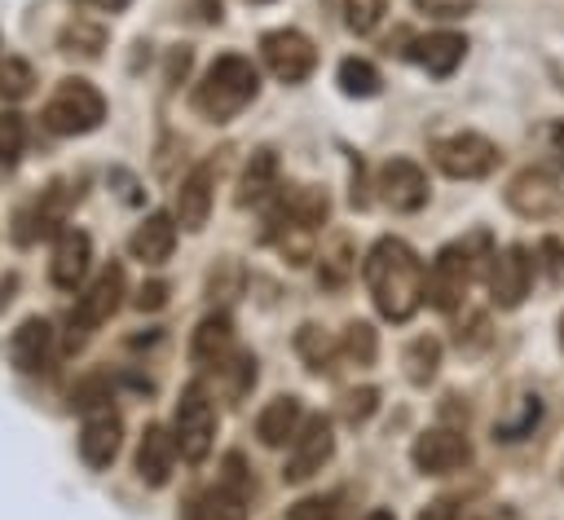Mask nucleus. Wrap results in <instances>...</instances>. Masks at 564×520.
I'll use <instances>...</instances> for the list:
<instances>
[{
  "label": "nucleus",
  "instance_id": "2f4dec72",
  "mask_svg": "<svg viewBox=\"0 0 564 520\" xmlns=\"http://www.w3.org/2000/svg\"><path fill=\"white\" fill-rule=\"evenodd\" d=\"M295 348H300V357L308 361V370H317V375H326V370H330V361H335V344H330L317 326H300Z\"/></svg>",
  "mask_w": 564,
  "mask_h": 520
},
{
  "label": "nucleus",
  "instance_id": "412c9836",
  "mask_svg": "<svg viewBox=\"0 0 564 520\" xmlns=\"http://www.w3.org/2000/svg\"><path fill=\"white\" fill-rule=\"evenodd\" d=\"M132 256L137 260H145V264H163L167 256H172V247H176V220L167 216V212H150L137 229H132Z\"/></svg>",
  "mask_w": 564,
  "mask_h": 520
},
{
  "label": "nucleus",
  "instance_id": "3c124183",
  "mask_svg": "<svg viewBox=\"0 0 564 520\" xmlns=\"http://www.w3.org/2000/svg\"><path fill=\"white\" fill-rule=\"evenodd\" d=\"M489 520H511V516H507V511H498V516H489Z\"/></svg>",
  "mask_w": 564,
  "mask_h": 520
},
{
  "label": "nucleus",
  "instance_id": "8fccbe9b",
  "mask_svg": "<svg viewBox=\"0 0 564 520\" xmlns=\"http://www.w3.org/2000/svg\"><path fill=\"white\" fill-rule=\"evenodd\" d=\"M560 348H564V313H560Z\"/></svg>",
  "mask_w": 564,
  "mask_h": 520
},
{
  "label": "nucleus",
  "instance_id": "bb28decb",
  "mask_svg": "<svg viewBox=\"0 0 564 520\" xmlns=\"http://www.w3.org/2000/svg\"><path fill=\"white\" fill-rule=\"evenodd\" d=\"M538 419H542V397H538V392H520V397L507 405V414L494 423V436H498V441H520V436H529V432L538 427Z\"/></svg>",
  "mask_w": 564,
  "mask_h": 520
},
{
  "label": "nucleus",
  "instance_id": "473e14b6",
  "mask_svg": "<svg viewBox=\"0 0 564 520\" xmlns=\"http://www.w3.org/2000/svg\"><path fill=\"white\" fill-rule=\"evenodd\" d=\"M344 353H348L357 366H370L375 353H379L375 326H370V322H348V326H344Z\"/></svg>",
  "mask_w": 564,
  "mask_h": 520
},
{
  "label": "nucleus",
  "instance_id": "f03ea898",
  "mask_svg": "<svg viewBox=\"0 0 564 520\" xmlns=\"http://www.w3.org/2000/svg\"><path fill=\"white\" fill-rule=\"evenodd\" d=\"M489 247H494V242H489V234H485V229H471L467 238H458V242L441 247V251H436V260H432V269H427L423 300H427L432 308H441V313H454V308L463 304L467 286L476 282L480 264H485V260H494V251H489Z\"/></svg>",
  "mask_w": 564,
  "mask_h": 520
},
{
  "label": "nucleus",
  "instance_id": "f704fd0d",
  "mask_svg": "<svg viewBox=\"0 0 564 520\" xmlns=\"http://www.w3.org/2000/svg\"><path fill=\"white\" fill-rule=\"evenodd\" d=\"M31 84H35V75H31V66H26L22 57H4V62H0V97L18 101V97L31 93Z\"/></svg>",
  "mask_w": 564,
  "mask_h": 520
},
{
  "label": "nucleus",
  "instance_id": "a878e982",
  "mask_svg": "<svg viewBox=\"0 0 564 520\" xmlns=\"http://www.w3.org/2000/svg\"><path fill=\"white\" fill-rule=\"evenodd\" d=\"M273 189H278V154L273 150H256L251 163L242 167V181H238V207H256Z\"/></svg>",
  "mask_w": 564,
  "mask_h": 520
},
{
  "label": "nucleus",
  "instance_id": "7ed1b4c3",
  "mask_svg": "<svg viewBox=\"0 0 564 520\" xmlns=\"http://www.w3.org/2000/svg\"><path fill=\"white\" fill-rule=\"evenodd\" d=\"M260 93V71L251 66V57L242 53H225L207 66L203 84L194 88V110L203 119H234L238 110H247Z\"/></svg>",
  "mask_w": 564,
  "mask_h": 520
},
{
  "label": "nucleus",
  "instance_id": "a18cd8bd",
  "mask_svg": "<svg viewBox=\"0 0 564 520\" xmlns=\"http://www.w3.org/2000/svg\"><path fill=\"white\" fill-rule=\"evenodd\" d=\"M419 520H458V511H454V502L436 498V502H427V507H423V516H419Z\"/></svg>",
  "mask_w": 564,
  "mask_h": 520
},
{
  "label": "nucleus",
  "instance_id": "0eeeda50",
  "mask_svg": "<svg viewBox=\"0 0 564 520\" xmlns=\"http://www.w3.org/2000/svg\"><path fill=\"white\" fill-rule=\"evenodd\" d=\"M247 502H251V476H247L242 458L229 454L220 480L189 502L185 520H247Z\"/></svg>",
  "mask_w": 564,
  "mask_h": 520
},
{
  "label": "nucleus",
  "instance_id": "423d86ee",
  "mask_svg": "<svg viewBox=\"0 0 564 520\" xmlns=\"http://www.w3.org/2000/svg\"><path fill=\"white\" fill-rule=\"evenodd\" d=\"M432 163L454 181H480L502 163V154L480 132H449V137L432 141Z\"/></svg>",
  "mask_w": 564,
  "mask_h": 520
},
{
  "label": "nucleus",
  "instance_id": "a19ab883",
  "mask_svg": "<svg viewBox=\"0 0 564 520\" xmlns=\"http://www.w3.org/2000/svg\"><path fill=\"white\" fill-rule=\"evenodd\" d=\"M538 256H542V264H546V278L560 286V282H564V247H560L555 238H542V242H538Z\"/></svg>",
  "mask_w": 564,
  "mask_h": 520
},
{
  "label": "nucleus",
  "instance_id": "72a5a7b5",
  "mask_svg": "<svg viewBox=\"0 0 564 520\" xmlns=\"http://www.w3.org/2000/svg\"><path fill=\"white\" fill-rule=\"evenodd\" d=\"M538 150L546 172H564V119H546L538 128Z\"/></svg>",
  "mask_w": 564,
  "mask_h": 520
},
{
  "label": "nucleus",
  "instance_id": "603ef678",
  "mask_svg": "<svg viewBox=\"0 0 564 520\" xmlns=\"http://www.w3.org/2000/svg\"><path fill=\"white\" fill-rule=\"evenodd\" d=\"M247 4H269V0H247Z\"/></svg>",
  "mask_w": 564,
  "mask_h": 520
},
{
  "label": "nucleus",
  "instance_id": "dca6fc26",
  "mask_svg": "<svg viewBox=\"0 0 564 520\" xmlns=\"http://www.w3.org/2000/svg\"><path fill=\"white\" fill-rule=\"evenodd\" d=\"M212 189H216V163H198V167L181 181V189H176V220H181V229L198 234V229L207 225Z\"/></svg>",
  "mask_w": 564,
  "mask_h": 520
},
{
  "label": "nucleus",
  "instance_id": "de8ad7c7",
  "mask_svg": "<svg viewBox=\"0 0 564 520\" xmlns=\"http://www.w3.org/2000/svg\"><path fill=\"white\" fill-rule=\"evenodd\" d=\"M9 291H13V278H9V282H0V308H4V304H9V300H13V295H9Z\"/></svg>",
  "mask_w": 564,
  "mask_h": 520
},
{
  "label": "nucleus",
  "instance_id": "ddd939ff",
  "mask_svg": "<svg viewBox=\"0 0 564 520\" xmlns=\"http://www.w3.org/2000/svg\"><path fill=\"white\" fill-rule=\"evenodd\" d=\"M335 454V436H330V423L322 419V414H313V419H304V427L295 432V441H291V454H286V467H282V476L291 480V485H300V480H308V476H317L322 472V463Z\"/></svg>",
  "mask_w": 564,
  "mask_h": 520
},
{
  "label": "nucleus",
  "instance_id": "9b49d317",
  "mask_svg": "<svg viewBox=\"0 0 564 520\" xmlns=\"http://www.w3.org/2000/svg\"><path fill=\"white\" fill-rule=\"evenodd\" d=\"M533 269H538V260L524 247H502L489 260V300L498 308H520L533 286Z\"/></svg>",
  "mask_w": 564,
  "mask_h": 520
},
{
  "label": "nucleus",
  "instance_id": "6ab92c4d",
  "mask_svg": "<svg viewBox=\"0 0 564 520\" xmlns=\"http://www.w3.org/2000/svg\"><path fill=\"white\" fill-rule=\"evenodd\" d=\"M405 53H410V62H419L427 75L445 79V75L458 71V62H463V53H467V40L454 35V31H432V35H423V40H414V48H405Z\"/></svg>",
  "mask_w": 564,
  "mask_h": 520
},
{
  "label": "nucleus",
  "instance_id": "c756f323",
  "mask_svg": "<svg viewBox=\"0 0 564 520\" xmlns=\"http://www.w3.org/2000/svg\"><path fill=\"white\" fill-rule=\"evenodd\" d=\"M101 48H106V26H97V22H84V18H75V22L62 31V53L97 57Z\"/></svg>",
  "mask_w": 564,
  "mask_h": 520
},
{
  "label": "nucleus",
  "instance_id": "7c9ffc66",
  "mask_svg": "<svg viewBox=\"0 0 564 520\" xmlns=\"http://www.w3.org/2000/svg\"><path fill=\"white\" fill-rule=\"evenodd\" d=\"M339 88L348 97H375L379 93V71L366 57H344L339 62Z\"/></svg>",
  "mask_w": 564,
  "mask_h": 520
},
{
  "label": "nucleus",
  "instance_id": "f3484780",
  "mask_svg": "<svg viewBox=\"0 0 564 520\" xmlns=\"http://www.w3.org/2000/svg\"><path fill=\"white\" fill-rule=\"evenodd\" d=\"M176 436L167 432V427H159V423H150L145 432H141V445H137V476L145 480V485H167V476H172V463H176Z\"/></svg>",
  "mask_w": 564,
  "mask_h": 520
},
{
  "label": "nucleus",
  "instance_id": "20e7f679",
  "mask_svg": "<svg viewBox=\"0 0 564 520\" xmlns=\"http://www.w3.org/2000/svg\"><path fill=\"white\" fill-rule=\"evenodd\" d=\"M44 128L57 132V137H79V132H93L101 119H106V97L88 84V79H62L53 88V97L44 101L40 110Z\"/></svg>",
  "mask_w": 564,
  "mask_h": 520
},
{
  "label": "nucleus",
  "instance_id": "aec40b11",
  "mask_svg": "<svg viewBox=\"0 0 564 520\" xmlns=\"http://www.w3.org/2000/svg\"><path fill=\"white\" fill-rule=\"evenodd\" d=\"M48 348H53V326L44 317H26L9 339V357L22 375H40L48 366Z\"/></svg>",
  "mask_w": 564,
  "mask_h": 520
},
{
  "label": "nucleus",
  "instance_id": "58836bf2",
  "mask_svg": "<svg viewBox=\"0 0 564 520\" xmlns=\"http://www.w3.org/2000/svg\"><path fill=\"white\" fill-rule=\"evenodd\" d=\"M238 286H242V269H238V260H220V273L212 269V278H207V291H212V300H216V295L225 300V295H234Z\"/></svg>",
  "mask_w": 564,
  "mask_h": 520
},
{
  "label": "nucleus",
  "instance_id": "2eb2a0df",
  "mask_svg": "<svg viewBox=\"0 0 564 520\" xmlns=\"http://www.w3.org/2000/svg\"><path fill=\"white\" fill-rule=\"evenodd\" d=\"M79 189H70L66 181H53L22 216H18V242H35V238H44V234H53L57 225H62V216H66V207H70V198H75Z\"/></svg>",
  "mask_w": 564,
  "mask_h": 520
},
{
  "label": "nucleus",
  "instance_id": "49530a36",
  "mask_svg": "<svg viewBox=\"0 0 564 520\" xmlns=\"http://www.w3.org/2000/svg\"><path fill=\"white\" fill-rule=\"evenodd\" d=\"M88 9H101V13H119V9H128V0H84Z\"/></svg>",
  "mask_w": 564,
  "mask_h": 520
},
{
  "label": "nucleus",
  "instance_id": "39448f33",
  "mask_svg": "<svg viewBox=\"0 0 564 520\" xmlns=\"http://www.w3.org/2000/svg\"><path fill=\"white\" fill-rule=\"evenodd\" d=\"M172 436H176L181 458H189V463L207 458L212 436H216V405H212L203 383L181 388V401H176V414H172Z\"/></svg>",
  "mask_w": 564,
  "mask_h": 520
},
{
  "label": "nucleus",
  "instance_id": "c85d7f7f",
  "mask_svg": "<svg viewBox=\"0 0 564 520\" xmlns=\"http://www.w3.org/2000/svg\"><path fill=\"white\" fill-rule=\"evenodd\" d=\"M352 260H357V256H352L348 234H335V238H330V247H322V264H317L322 286H344V278L357 269Z\"/></svg>",
  "mask_w": 564,
  "mask_h": 520
},
{
  "label": "nucleus",
  "instance_id": "4be33fe9",
  "mask_svg": "<svg viewBox=\"0 0 564 520\" xmlns=\"http://www.w3.org/2000/svg\"><path fill=\"white\" fill-rule=\"evenodd\" d=\"M304 427V410H300V397H273L264 410H260V419H256V436L264 441V445H286V441H295V432Z\"/></svg>",
  "mask_w": 564,
  "mask_h": 520
},
{
  "label": "nucleus",
  "instance_id": "5701e85b",
  "mask_svg": "<svg viewBox=\"0 0 564 520\" xmlns=\"http://www.w3.org/2000/svg\"><path fill=\"white\" fill-rule=\"evenodd\" d=\"M189 357H194L198 366H220V361H229V357H234V322H229L225 313L203 317L198 331H194Z\"/></svg>",
  "mask_w": 564,
  "mask_h": 520
},
{
  "label": "nucleus",
  "instance_id": "4c0bfd02",
  "mask_svg": "<svg viewBox=\"0 0 564 520\" xmlns=\"http://www.w3.org/2000/svg\"><path fill=\"white\" fill-rule=\"evenodd\" d=\"M344 13H348V26H352L357 35H366V31L379 26V18H383V0H344Z\"/></svg>",
  "mask_w": 564,
  "mask_h": 520
},
{
  "label": "nucleus",
  "instance_id": "09e8293b",
  "mask_svg": "<svg viewBox=\"0 0 564 520\" xmlns=\"http://www.w3.org/2000/svg\"><path fill=\"white\" fill-rule=\"evenodd\" d=\"M366 520H397V516H392V511H383V507H379V511H370V516H366Z\"/></svg>",
  "mask_w": 564,
  "mask_h": 520
},
{
  "label": "nucleus",
  "instance_id": "9d476101",
  "mask_svg": "<svg viewBox=\"0 0 564 520\" xmlns=\"http://www.w3.org/2000/svg\"><path fill=\"white\" fill-rule=\"evenodd\" d=\"M507 207L524 220H546L564 212V189L555 181V172L546 167H524L507 181Z\"/></svg>",
  "mask_w": 564,
  "mask_h": 520
},
{
  "label": "nucleus",
  "instance_id": "37998d69",
  "mask_svg": "<svg viewBox=\"0 0 564 520\" xmlns=\"http://www.w3.org/2000/svg\"><path fill=\"white\" fill-rule=\"evenodd\" d=\"M101 392H106L101 379H84V383L70 392V405H75V410H93V405L101 401Z\"/></svg>",
  "mask_w": 564,
  "mask_h": 520
},
{
  "label": "nucleus",
  "instance_id": "f257e3e1",
  "mask_svg": "<svg viewBox=\"0 0 564 520\" xmlns=\"http://www.w3.org/2000/svg\"><path fill=\"white\" fill-rule=\"evenodd\" d=\"M366 273V286H370V300L375 308L388 317V322H410L423 304V286H427V269L423 260L414 256L410 242L401 238H379L361 264Z\"/></svg>",
  "mask_w": 564,
  "mask_h": 520
},
{
  "label": "nucleus",
  "instance_id": "c03bdc74",
  "mask_svg": "<svg viewBox=\"0 0 564 520\" xmlns=\"http://www.w3.org/2000/svg\"><path fill=\"white\" fill-rule=\"evenodd\" d=\"M167 300V286L163 282H145L141 291H137V308H159Z\"/></svg>",
  "mask_w": 564,
  "mask_h": 520
},
{
  "label": "nucleus",
  "instance_id": "1a4fd4ad",
  "mask_svg": "<svg viewBox=\"0 0 564 520\" xmlns=\"http://www.w3.org/2000/svg\"><path fill=\"white\" fill-rule=\"evenodd\" d=\"M260 57H264L269 75L282 79V84H300V79H308L313 66H317V48H313V40H308L304 31H295V26L269 31V35L260 40Z\"/></svg>",
  "mask_w": 564,
  "mask_h": 520
},
{
  "label": "nucleus",
  "instance_id": "a211bd4d",
  "mask_svg": "<svg viewBox=\"0 0 564 520\" xmlns=\"http://www.w3.org/2000/svg\"><path fill=\"white\" fill-rule=\"evenodd\" d=\"M119 436H123V423L115 410H97L88 414L84 432H79V458L88 467H110L115 454H119Z\"/></svg>",
  "mask_w": 564,
  "mask_h": 520
},
{
  "label": "nucleus",
  "instance_id": "c9c22d12",
  "mask_svg": "<svg viewBox=\"0 0 564 520\" xmlns=\"http://www.w3.org/2000/svg\"><path fill=\"white\" fill-rule=\"evenodd\" d=\"M375 405H379V392H375V388H352V392H344L339 414H344L348 427H361V423L375 414Z\"/></svg>",
  "mask_w": 564,
  "mask_h": 520
},
{
  "label": "nucleus",
  "instance_id": "cd10ccee",
  "mask_svg": "<svg viewBox=\"0 0 564 520\" xmlns=\"http://www.w3.org/2000/svg\"><path fill=\"white\" fill-rule=\"evenodd\" d=\"M401 366H405V379H410L414 388H427V383L436 379V366H441V344H436L432 335L410 339L405 353H401Z\"/></svg>",
  "mask_w": 564,
  "mask_h": 520
},
{
  "label": "nucleus",
  "instance_id": "393cba45",
  "mask_svg": "<svg viewBox=\"0 0 564 520\" xmlns=\"http://www.w3.org/2000/svg\"><path fill=\"white\" fill-rule=\"evenodd\" d=\"M326 212H330V198L317 185H291V189H282V203L273 207V216L295 220V225H308V229H317L326 220Z\"/></svg>",
  "mask_w": 564,
  "mask_h": 520
},
{
  "label": "nucleus",
  "instance_id": "f8f14e48",
  "mask_svg": "<svg viewBox=\"0 0 564 520\" xmlns=\"http://www.w3.org/2000/svg\"><path fill=\"white\" fill-rule=\"evenodd\" d=\"M410 458H414V467L423 476H445V472H458V467L471 463V445H467V436L458 427H427L414 441Z\"/></svg>",
  "mask_w": 564,
  "mask_h": 520
},
{
  "label": "nucleus",
  "instance_id": "e433bc0d",
  "mask_svg": "<svg viewBox=\"0 0 564 520\" xmlns=\"http://www.w3.org/2000/svg\"><path fill=\"white\" fill-rule=\"evenodd\" d=\"M22 141H26V123H22V115L4 110V115H0V163H4V167L22 154Z\"/></svg>",
  "mask_w": 564,
  "mask_h": 520
},
{
  "label": "nucleus",
  "instance_id": "79ce46f5",
  "mask_svg": "<svg viewBox=\"0 0 564 520\" xmlns=\"http://www.w3.org/2000/svg\"><path fill=\"white\" fill-rule=\"evenodd\" d=\"M286 520H335V507H330L326 498H304V502L291 507Z\"/></svg>",
  "mask_w": 564,
  "mask_h": 520
},
{
  "label": "nucleus",
  "instance_id": "b1692460",
  "mask_svg": "<svg viewBox=\"0 0 564 520\" xmlns=\"http://www.w3.org/2000/svg\"><path fill=\"white\" fill-rule=\"evenodd\" d=\"M88 256H93V242H88V234L84 229H62V238H57V247H53V282L57 286H75L79 278H84V269H88Z\"/></svg>",
  "mask_w": 564,
  "mask_h": 520
},
{
  "label": "nucleus",
  "instance_id": "6e6552de",
  "mask_svg": "<svg viewBox=\"0 0 564 520\" xmlns=\"http://www.w3.org/2000/svg\"><path fill=\"white\" fill-rule=\"evenodd\" d=\"M119 300H123V269H119V264H106V269L93 278V286H88V291L75 300V308H70V335H66V348H79V344L88 339L93 326L110 322V313L119 308Z\"/></svg>",
  "mask_w": 564,
  "mask_h": 520
},
{
  "label": "nucleus",
  "instance_id": "ea45409f",
  "mask_svg": "<svg viewBox=\"0 0 564 520\" xmlns=\"http://www.w3.org/2000/svg\"><path fill=\"white\" fill-rule=\"evenodd\" d=\"M414 9L427 18H463L476 9V0H414Z\"/></svg>",
  "mask_w": 564,
  "mask_h": 520
},
{
  "label": "nucleus",
  "instance_id": "864d4df0",
  "mask_svg": "<svg viewBox=\"0 0 564 520\" xmlns=\"http://www.w3.org/2000/svg\"><path fill=\"white\" fill-rule=\"evenodd\" d=\"M560 480H564V463H560Z\"/></svg>",
  "mask_w": 564,
  "mask_h": 520
},
{
  "label": "nucleus",
  "instance_id": "4468645a",
  "mask_svg": "<svg viewBox=\"0 0 564 520\" xmlns=\"http://www.w3.org/2000/svg\"><path fill=\"white\" fill-rule=\"evenodd\" d=\"M379 189L392 212H419L427 203V176L414 159H388L379 167Z\"/></svg>",
  "mask_w": 564,
  "mask_h": 520
}]
</instances>
